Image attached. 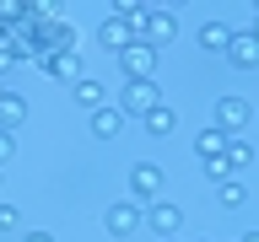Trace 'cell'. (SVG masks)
I'll list each match as a JSON object with an SVG mask.
<instances>
[{
  "label": "cell",
  "instance_id": "cell-1",
  "mask_svg": "<svg viewBox=\"0 0 259 242\" xmlns=\"http://www.w3.org/2000/svg\"><path fill=\"white\" fill-rule=\"evenodd\" d=\"M141 226H146V210L135 205V199H113V205L103 210V231H108V237H119V242H130Z\"/></svg>",
  "mask_w": 259,
  "mask_h": 242
},
{
  "label": "cell",
  "instance_id": "cell-2",
  "mask_svg": "<svg viewBox=\"0 0 259 242\" xmlns=\"http://www.w3.org/2000/svg\"><path fill=\"white\" fill-rule=\"evenodd\" d=\"M248 118H254V102H248V97H238V92L216 97V108H210V124L222 129V135H238V129H248Z\"/></svg>",
  "mask_w": 259,
  "mask_h": 242
},
{
  "label": "cell",
  "instance_id": "cell-3",
  "mask_svg": "<svg viewBox=\"0 0 259 242\" xmlns=\"http://www.w3.org/2000/svg\"><path fill=\"white\" fill-rule=\"evenodd\" d=\"M157 102H162L157 81H124V92H119V102H113V108L124 113V118H146Z\"/></svg>",
  "mask_w": 259,
  "mask_h": 242
},
{
  "label": "cell",
  "instance_id": "cell-4",
  "mask_svg": "<svg viewBox=\"0 0 259 242\" xmlns=\"http://www.w3.org/2000/svg\"><path fill=\"white\" fill-rule=\"evenodd\" d=\"M119 70H124V81H151L157 76V48L146 38H135L130 48H119Z\"/></svg>",
  "mask_w": 259,
  "mask_h": 242
},
{
  "label": "cell",
  "instance_id": "cell-5",
  "mask_svg": "<svg viewBox=\"0 0 259 242\" xmlns=\"http://www.w3.org/2000/svg\"><path fill=\"white\" fill-rule=\"evenodd\" d=\"M146 226L157 231V242H173L178 231H184V210H178V205H167V199H157V205L146 210Z\"/></svg>",
  "mask_w": 259,
  "mask_h": 242
},
{
  "label": "cell",
  "instance_id": "cell-6",
  "mask_svg": "<svg viewBox=\"0 0 259 242\" xmlns=\"http://www.w3.org/2000/svg\"><path fill=\"white\" fill-rule=\"evenodd\" d=\"M130 194L146 199V205H157V194H162V167L157 161H135L130 167Z\"/></svg>",
  "mask_w": 259,
  "mask_h": 242
},
{
  "label": "cell",
  "instance_id": "cell-7",
  "mask_svg": "<svg viewBox=\"0 0 259 242\" xmlns=\"http://www.w3.org/2000/svg\"><path fill=\"white\" fill-rule=\"evenodd\" d=\"M141 38H146L151 48H157V43H173V38H178V11H167V6H151V16H146Z\"/></svg>",
  "mask_w": 259,
  "mask_h": 242
},
{
  "label": "cell",
  "instance_id": "cell-8",
  "mask_svg": "<svg viewBox=\"0 0 259 242\" xmlns=\"http://www.w3.org/2000/svg\"><path fill=\"white\" fill-rule=\"evenodd\" d=\"M227 65H232V70H259V38H254V32H232Z\"/></svg>",
  "mask_w": 259,
  "mask_h": 242
},
{
  "label": "cell",
  "instance_id": "cell-9",
  "mask_svg": "<svg viewBox=\"0 0 259 242\" xmlns=\"http://www.w3.org/2000/svg\"><path fill=\"white\" fill-rule=\"evenodd\" d=\"M97 43L119 54V48L135 43V32H130V22H119V16H103V27H97Z\"/></svg>",
  "mask_w": 259,
  "mask_h": 242
},
{
  "label": "cell",
  "instance_id": "cell-10",
  "mask_svg": "<svg viewBox=\"0 0 259 242\" xmlns=\"http://www.w3.org/2000/svg\"><path fill=\"white\" fill-rule=\"evenodd\" d=\"M70 97H76L87 113H97V108H108V92H103V81H92V76H81L76 86H70Z\"/></svg>",
  "mask_w": 259,
  "mask_h": 242
},
{
  "label": "cell",
  "instance_id": "cell-11",
  "mask_svg": "<svg viewBox=\"0 0 259 242\" xmlns=\"http://www.w3.org/2000/svg\"><path fill=\"white\" fill-rule=\"evenodd\" d=\"M227 140H232V135H222V129H216V124H205V129H200V135H194V156H200V161L222 156V151H227Z\"/></svg>",
  "mask_w": 259,
  "mask_h": 242
},
{
  "label": "cell",
  "instance_id": "cell-12",
  "mask_svg": "<svg viewBox=\"0 0 259 242\" xmlns=\"http://www.w3.org/2000/svg\"><path fill=\"white\" fill-rule=\"evenodd\" d=\"M141 124H146V135H173V129H178V108H173V102H157Z\"/></svg>",
  "mask_w": 259,
  "mask_h": 242
},
{
  "label": "cell",
  "instance_id": "cell-13",
  "mask_svg": "<svg viewBox=\"0 0 259 242\" xmlns=\"http://www.w3.org/2000/svg\"><path fill=\"white\" fill-rule=\"evenodd\" d=\"M22 124H27V102H22L16 92H6V97H0V129H11V135H16Z\"/></svg>",
  "mask_w": 259,
  "mask_h": 242
},
{
  "label": "cell",
  "instance_id": "cell-14",
  "mask_svg": "<svg viewBox=\"0 0 259 242\" xmlns=\"http://www.w3.org/2000/svg\"><path fill=\"white\" fill-rule=\"evenodd\" d=\"M216 205H222V210H243V205H248V183H243V177L216 183Z\"/></svg>",
  "mask_w": 259,
  "mask_h": 242
},
{
  "label": "cell",
  "instance_id": "cell-15",
  "mask_svg": "<svg viewBox=\"0 0 259 242\" xmlns=\"http://www.w3.org/2000/svg\"><path fill=\"white\" fill-rule=\"evenodd\" d=\"M119 129H124V113L113 108V102H108V108H97V113H92V135H97V140H113Z\"/></svg>",
  "mask_w": 259,
  "mask_h": 242
},
{
  "label": "cell",
  "instance_id": "cell-16",
  "mask_svg": "<svg viewBox=\"0 0 259 242\" xmlns=\"http://www.w3.org/2000/svg\"><path fill=\"white\" fill-rule=\"evenodd\" d=\"M222 156H227V167H232V177H238L243 167H254V145H248V140H238V135H232V140H227V151H222Z\"/></svg>",
  "mask_w": 259,
  "mask_h": 242
},
{
  "label": "cell",
  "instance_id": "cell-17",
  "mask_svg": "<svg viewBox=\"0 0 259 242\" xmlns=\"http://www.w3.org/2000/svg\"><path fill=\"white\" fill-rule=\"evenodd\" d=\"M49 76H60V81L76 86L81 81V54H54V59H49Z\"/></svg>",
  "mask_w": 259,
  "mask_h": 242
},
{
  "label": "cell",
  "instance_id": "cell-18",
  "mask_svg": "<svg viewBox=\"0 0 259 242\" xmlns=\"http://www.w3.org/2000/svg\"><path fill=\"white\" fill-rule=\"evenodd\" d=\"M200 43L216 48V54H227V43H232V27H227V22H205V27H200Z\"/></svg>",
  "mask_w": 259,
  "mask_h": 242
},
{
  "label": "cell",
  "instance_id": "cell-19",
  "mask_svg": "<svg viewBox=\"0 0 259 242\" xmlns=\"http://www.w3.org/2000/svg\"><path fill=\"white\" fill-rule=\"evenodd\" d=\"M200 167H205V177H210V183H227V177H232L227 156H210V161H200Z\"/></svg>",
  "mask_w": 259,
  "mask_h": 242
},
{
  "label": "cell",
  "instance_id": "cell-20",
  "mask_svg": "<svg viewBox=\"0 0 259 242\" xmlns=\"http://www.w3.org/2000/svg\"><path fill=\"white\" fill-rule=\"evenodd\" d=\"M16 226H22V210L0 199V231H16Z\"/></svg>",
  "mask_w": 259,
  "mask_h": 242
},
{
  "label": "cell",
  "instance_id": "cell-21",
  "mask_svg": "<svg viewBox=\"0 0 259 242\" xmlns=\"http://www.w3.org/2000/svg\"><path fill=\"white\" fill-rule=\"evenodd\" d=\"M16 156V135H11V129H0V172H6V161H11Z\"/></svg>",
  "mask_w": 259,
  "mask_h": 242
},
{
  "label": "cell",
  "instance_id": "cell-22",
  "mask_svg": "<svg viewBox=\"0 0 259 242\" xmlns=\"http://www.w3.org/2000/svg\"><path fill=\"white\" fill-rule=\"evenodd\" d=\"M11 65H16V48H11V43H0V76H6Z\"/></svg>",
  "mask_w": 259,
  "mask_h": 242
},
{
  "label": "cell",
  "instance_id": "cell-23",
  "mask_svg": "<svg viewBox=\"0 0 259 242\" xmlns=\"http://www.w3.org/2000/svg\"><path fill=\"white\" fill-rule=\"evenodd\" d=\"M22 242H54V237H49V231H27Z\"/></svg>",
  "mask_w": 259,
  "mask_h": 242
},
{
  "label": "cell",
  "instance_id": "cell-24",
  "mask_svg": "<svg viewBox=\"0 0 259 242\" xmlns=\"http://www.w3.org/2000/svg\"><path fill=\"white\" fill-rule=\"evenodd\" d=\"M238 242H259V231H243V237H238Z\"/></svg>",
  "mask_w": 259,
  "mask_h": 242
},
{
  "label": "cell",
  "instance_id": "cell-25",
  "mask_svg": "<svg viewBox=\"0 0 259 242\" xmlns=\"http://www.w3.org/2000/svg\"><path fill=\"white\" fill-rule=\"evenodd\" d=\"M0 97H6V86H0Z\"/></svg>",
  "mask_w": 259,
  "mask_h": 242
},
{
  "label": "cell",
  "instance_id": "cell-26",
  "mask_svg": "<svg viewBox=\"0 0 259 242\" xmlns=\"http://www.w3.org/2000/svg\"><path fill=\"white\" fill-rule=\"evenodd\" d=\"M0 183H6V177H0Z\"/></svg>",
  "mask_w": 259,
  "mask_h": 242
},
{
  "label": "cell",
  "instance_id": "cell-27",
  "mask_svg": "<svg viewBox=\"0 0 259 242\" xmlns=\"http://www.w3.org/2000/svg\"><path fill=\"white\" fill-rule=\"evenodd\" d=\"M173 242H178V237H173Z\"/></svg>",
  "mask_w": 259,
  "mask_h": 242
}]
</instances>
